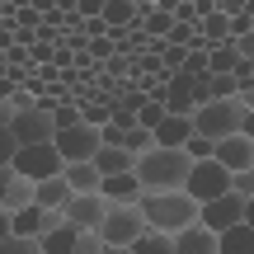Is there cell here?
Wrapping results in <instances>:
<instances>
[{"label": "cell", "mask_w": 254, "mask_h": 254, "mask_svg": "<svg viewBox=\"0 0 254 254\" xmlns=\"http://www.w3.org/2000/svg\"><path fill=\"white\" fill-rule=\"evenodd\" d=\"M141 19V5H132V0H109V5L99 9V24L104 28H127Z\"/></svg>", "instance_id": "cell-18"}, {"label": "cell", "mask_w": 254, "mask_h": 254, "mask_svg": "<svg viewBox=\"0 0 254 254\" xmlns=\"http://www.w3.org/2000/svg\"><path fill=\"white\" fill-rule=\"evenodd\" d=\"M99 254H127V250H109V245H104V250H99Z\"/></svg>", "instance_id": "cell-36"}, {"label": "cell", "mask_w": 254, "mask_h": 254, "mask_svg": "<svg viewBox=\"0 0 254 254\" xmlns=\"http://www.w3.org/2000/svg\"><path fill=\"white\" fill-rule=\"evenodd\" d=\"M90 165H94V170H99V179H113V174H132L136 155H127L123 146H99Z\"/></svg>", "instance_id": "cell-14"}, {"label": "cell", "mask_w": 254, "mask_h": 254, "mask_svg": "<svg viewBox=\"0 0 254 254\" xmlns=\"http://www.w3.org/2000/svg\"><path fill=\"white\" fill-rule=\"evenodd\" d=\"M212 160L226 174H245V170H254V141L250 136H226V141L212 146Z\"/></svg>", "instance_id": "cell-11"}, {"label": "cell", "mask_w": 254, "mask_h": 254, "mask_svg": "<svg viewBox=\"0 0 254 254\" xmlns=\"http://www.w3.org/2000/svg\"><path fill=\"white\" fill-rule=\"evenodd\" d=\"M104 212H109V202H104L99 193H71V198L62 202V221L71 231H99Z\"/></svg>", "instance_id": "cell-10"}, {"label": "cell", "mask_w": 254, "mask_h": 254, "mask_svg": "<svg viewBox=\"0 0 254 254\" xmlns=\"http://www.w3.org/2000/svg\"><path fill=\"white\" fill-rule=\"evenodd\" d=\"M127 254H174V240L160 236V231H141V236L127 245Z\"/></svg>", "instance_id": "cell-21"}, {"label": "cell", "mask_w": 254, "mask_h": 254, "mask_svg": "<svg viewBox=\"0 0 254 254\" xmlns=\"http://www.w3.org/2000/svg\"><path fill=\"white\" fill-rule=\"evenodd\" d=\"M62 179H66L71 193H99V170H94L90 160H85V165H66Z\"/></svg>", "instance_id": "cell-19"}, {"label": "cell", "mask_w": 254, "mask_h": 254, "mask_svg": "<svg viewBox=\"0 0 254 254\" xmlns=\"http://www.w3.org/2000/svg\"><path fill=\"white\" fill-rule=\"evenodd\" d=\"M231 193H236V198H245V202H254V170L231 174Z\"/></svg>", "instance_id": "cell-28"}, {"label": "cell", "mask_w": 254, "mask_h": 254, "mask_svg": "<svg viewBox=\"0 0 254 254\" xmlns=\"http://www.w3.org/2000/svg\"><path fill=\"white\" fill-rule=\"evenodd\" d=\"M9 170H14L19 179H28V184H43V179H57L66 165H62V155L52 151V141H47V146H19Z\"/></svg>", "instance_id": "cell-5"}, {"label": "cell", "mask_w": 254, "mask_h": 254, "mask_svg": "<svg viewBox=\"0 0 254 254\" xmlns=\"http://www.w3.org/2000/svg\"><path fill=\"white\" fill-rule=\"evenodd\" d=\"M189 155L184 151H160V146H151V151L136 155L132 165V179L141 184V193H174L184 189V179H189Z\"/></svg>", "instance_id": "cell-3"}, {"label": "cell", "mask_w": 254, "mask_h": 254, "mask_svg": "<svg viewBox=\"0 0 254 254\" xmlns=\"http://www.w3.org/2000/svg\"><path fill=\"white\" fill-rule=\"evenodd\" d=\"M71 198V189H66V179L57 174V179H43V184H33V207H43V212H62V202Z\"/></svg>", "instance_id": "cell-17"}, {"label": "cell", "mask_w": 254, "mask_h": 254, "mask_svg": "<svg viewBox=\"0 0 254 254\" xmlns=\"http://www.w3.org/2000/svg\"><path fill=\"white\" fill-rule=\"evenodd\" d=\"M14 151H19V146H14V136H9V132H0V170H9Z\"/></svg>", "instance_id": "cell-32"}, {"label": "cell", "mask_w": 254, "mask_h": 254, "mask_svg": "<svg viewBox=\"0 0 254 254\" xmlns=\"http://www.w3.org/2000/svg\"><path fill=\"white\" fill-rule=\"evenodd\" d=\"M104 250V240L94 236V231H80V236H75V254H99Z\"/></svg>", "instance_id": "cell-31"}, {"label": "cell", "mask_w": 254, "mask_h": 254, "mask_svg": "<svg viewBox=\"0 0 254 254\" xmlns=\"http://www.w3.org/2000/svg\"><path fill=\"white\" fill-rule=\"evenodd\" d=\"M80 123V109L75 104H52V127L57 132H66V127H75Z\"/></svg>", "instance_id": "cell-26"}, {"label": "cell", "mask_w": 254, "mask_h": 254, "mask_svg": "<svg viewBox=\"0 0 254 254\" xmlns=\"http://www.w3.org/2000/svg\"><path fill=\"white\" fill-rule=\"evenodd\" d=\"M174 240V254H217V236L212 231H202L198 221L193 226H184L179 236H170Z\"/></svg>", "instance_id": "cell-15"}, {"label": "cell", "mask_w": 254, "mask_h": 254, "mask_svg": "<svg viewBox=\"0 0 254 254\" xmlns=\"http://www.w3.org/2000/svg\"><path fill=\"white\" fill-rule=\"evenodd\" d=\"M207 90H212V99H236V80L231 75H207Z\"/></svg>", "instance_id": "cell-29"}, {"label": "cell", "mask_w": 254, "mask_h": 254, "mask_svg": "<svg viewBox=\"0 0 254 254\" xmlns=\"http://www.w3.org/2000/svg\"><path fill=\"white\" fill-rule=\"evenodd\" d=\"M189 136H193L189 118H170V113H165V118L155 123V132H151V146H160V151H184Z\"/></svg>", "instance_id": "cell-13"}, {"label": "cell", "mask_w": 254, "mask_h": 254, "mask_svg": "<svg viewBox=\"0 0 254 254\" xmlns=\"http://www.w3.org/2000/svg\"><path fill=\"white\" fill-rule=\"evenodd\" d=\"M141 231H146V221H141V212H136V207H109L94 236H99L109 250H127Z\"/></svg>", "instance_id": "cell-8"}, {"label": "cell", "mask_w": 254, "mask_h": 254, "mask_svg": "<svg viewBox=\"0 0 254 254\" xmlns=\"http://www.w3.org/2000/svg\"><path fill=\"white\" fill-rule=\"evenodd\" d=\"M193 123V136H207V141H226V136H250L254 141V109L236 99H212L202 109L189 113Z\"/></svg>", "instance_id": "cell-1"}, {"label": "cell", "mask_w": 254, "mask_h": 254, "mask_svg": "<svg viewBox=\"0 0 254 254\" xmlns=\"http://www.w3.org/2000/svg\"><path fill=\"white\" fill-rule=\"evenodd\" d=\"M9 123H14V104L0 99V132H9Z\"/></svg>", "instance_id": "cell-33"}, {"label": "cell", "mask_w": 254, "mask_h": 254, "mask_svg": "<svg viewBox=\"0 0 254 254\" xmlns=\"http://www.w3.org/2000/svg\"><path fill=\"white\" fill-rule=\"evenodd\" d=\"M9 179H14V170H0V202H5V189H9Z\"/></svg>", "instance_id": "cell-34"}, {"label": "cell", "mask_w": 254, "mask_h": 254, "mask_svg": "<svg viewBox=\"0 0 254 254\" xmlns=\"http://www.w3.org/2000/svg\"><path fill=\"white\" fill-rule=\"evenodd\" d=\"M99 127H90V123H75V127H66V132H57L52 136V151L62 155V165H85V160H94V151H99Z\"/></svg>", "instance_id": "cell-6"}, {"label": "cell", "mask_w": 254, "mask_h": 254, "mask_svg": "<svg viewBox=\"0 0 254 254\" xmlns=\"http://www.w3.org/2000/svg\"><path fill=\"white\" fill-rule=\"evenodd\" d=\"M240 221H254V202L236 198V193H221V198H212V202H202V207H198V226L212 231V236L240 226Z\"/></svg>", "instance_id": "cell-4"}, {"label": "cell", "mask_w": 254, "mask_h": 254, "mask_svg": "<svg viewBox=\"0 0 254 254\" xmlns=\"http://www.w3.org/2000/svg\"><path fill=\"white\" fill-rule=\"evenodd\" d=\"M141 19H146V28H151V33L160 38V43H165V33L174 28V14H170V5H151V9H146Z\"/></svg>", "instance_id": "cell-23"}, {"label": "cell", "mask_w": 254, "mask_h": 254, "mask_svg": "<svg viewBox=\"0 0 254 254\" xmlns=\"http://www.w3.org/2000/svg\"><path fill=\"white\" fill-rule=\"evenodd\" d=\"M136 212H141L146 231H160V236H179L184 226L198 221V202H193L184 189H174V193H141V198H136Z\"/></svg>", "instance_id": "cell-2"}, {"label": "cell", "mask_w": 254, "mask_h": 254, "mask_svg": "<svg viewBox=\"0 0 254 254\" xmlns=\"http://www.w3.org/2000/svg\"><path fill=\"white\" fill-rule=\"evenodd\" d=\"M217 254H254V221H240V226L221 231L217 236Z\"/></svg>", "instance_id": "cell-16"}, {"label": "cell", "mask_w": 254, "mask_h": 254, "mask_svg": "<svg viewBox=\"0 0 254 254\" xmlns=\"http://www.w3.org/2000/svg\"><path fill=\"white\" fill-rule=\"evenodd\" d=\"M184 193H189V198L202 207V202H212V198H221V193H231V174L221 170L217 160H198V165H189Z\"/></svg>", "instance_id": "cell-7"}, {"label": "cell", "mask_w": 254, "mask_h": 254, "mask_svg": "<svg viewBox=\"0 0 254 254\" xmlns=\"http://www.w3.org/2000/svg\"><path fill=\"white\" fill-rule=\"evenodd\" d=\"M236 62H240L236 47H231V43H217V47H212V57H207V75H231V71H236Z\"/></svg>", "instance_id": "cell-22"}, {"label": "cell", "mask_w": 254, "mask_h": 254, "mask_svg": "<svg viewBox=\"0 0 254 254\" xmlns=\"http://www.w3.org/2000/svg\"><path fill=\"white\" fill-rule=\"evenodd\" d=\"M0 254H38V240H19V236H9V240H0Z\"/></svg>", "instance_id": "cell-30"}, {"label": "cell", "mask_w": 254, "mask_h": 254, "mask_svg": "<svg viewBox=\"0 0 254 254\" xmlns=\"http://www.w3.org/2000/svg\"><path fill=\"white\" fill-rule=\"evenodd\" d=\"M0 240H9V217L0 212Z\"/></svg>", "instance_id": "cell-35"}, {"label": "cell", "mask_w": 254, "mask_h": 254, "mask_svg": "<svg viewBox=\"0 0 254 254\" xmlns=\"http://www.w3.org/2000/svg\"><path fill=\"white\" fill-rule=\"evenodd\" d=\"M165 118V109H160V99H141L136 104V127L141 132H155V123Z\"/></svg>", "instance_id": "cell-25"}, {"label": "cell", "mask_w": 254, "mask_h": 254, "mask_svg": "<svg viewBox=\"0 0 254 254\" xmlns=\"http://www.w3.org/2000/svg\"><path fill=\"white\" fill-rule=\"evenodd\" d=\"M24 207H33V184L28 179H9V189H5V202H0V212L5 217H14V212H24Z\"/></svg>", "instance_id": "cell-20"}, {"label": "cell", "mask_w": 254, "mask_h": 254, "mask_svg": "<svg viewBox=\"0 0 254 254\" xmlns=\"http://www.w3.org/2000/svg\"><path fill=\"white\" fill-rule=\"evenodd\" d=\"M9 136H14V146H47L57 136L52 127V109H14V123H9Z\"/></svg>", "instance_id": "cell-9"}, {"label": "cell", "mask_w": 254, "mask_h": 254, "mask_svg": "<svg viewBox=\"0 0 254 254\" xmlns=\"http://www.w3.org/2000/svg\"><path fill=\"white\" fill-rule=\"evenodd\" d=\"M202 38H207V43H226V14H221V9H207V14H202Z\"/></svg>", "instance_id": "cell-24"}, {"label": "cell", "mask_w": 254, "mask_h": 254, "mask_svg": "<svg viewBox=\"0 0 254 254\" xmlns=\"http://www.w3.org/2000/svg\"><path fill=\"white\" fill-rule=\"evenodd\" d=\"M212 146H217V141H207V136H189V141H184V155H189L193 165H198V160H212Z\"/></svg>", "instance_id": "cell-27"}, {"label": "cell", "mask_w": 254, "mask_h": 254, "mask_svg": "<svg viewBox=\"0 0 254 254\" xmlns=\"http://www.w3.org/2000/svg\"><path fill=\"white\" fill-rule=\"evenodd\" d=\"M99 198L109 202V207H136L141 184H136L132 174H113V179H99Z\"/></svg>", "instance_id": "cell-12"}]
</instances>
